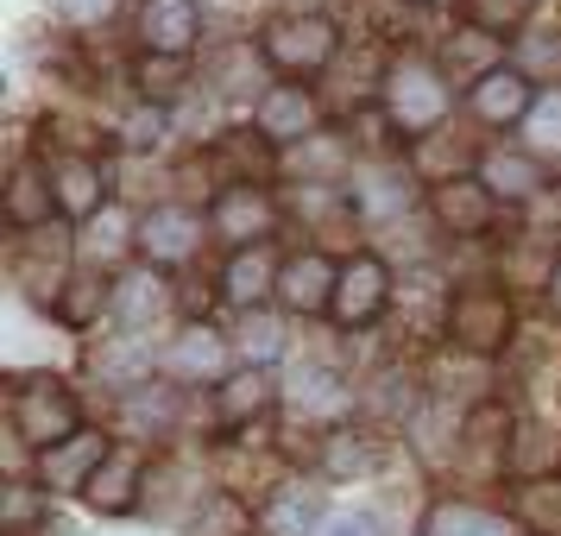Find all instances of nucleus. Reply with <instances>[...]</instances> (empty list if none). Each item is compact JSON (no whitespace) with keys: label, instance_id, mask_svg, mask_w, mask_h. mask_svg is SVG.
I'll return each instance as SVG.
<instances>
[{"label":"nucleus","instance_id":"obj_45","mask_svg":"<svg viewBox=\"0 0 561 536\" xmlns=\"http://www.w3.org/2000/svg\"><path fill=\"white\" fill-rule=\"evenodd\" d=\"M542 304H549V316L561 322V259H556V272H549V290H542Z\"/></svg>","mask_w":561,"mask_h":536},{"label":"nucleus","instance_id":"obj_35","mask_svg":"<svg viewBox=\"0 0 561 536\" xmlns=\"http://www.w3.org/2000/svg\"><path fill=\"white\" fill-rule=\"evenodd\" d=\"M416 536H524L505 511H485L473 499H435Z\"/></svg>","mask_w":561,"mask_h":536},{"label":"nucleus","instance_id":"obj_2","mask_svg":"<svg viewBox=\"0 0 561 536\" xmlns=\"http://www.w3.org/2000/svg\"><path fill=\"white\" fill-rule=\"evenodd\" d=\"M341 45H347L341 13L284 7V13H272V20L259 26V52H265V64H272V77H278V82H316V77H329L334 64H341Z\"/></svg>","mask_w":561,"mask_h":536},{"label":"nucleus","instance_id":"obj_27","mask_svg":"<svg viewBox=\"0 0 561 536\" xmlns=\"http://www.w3.org/2000/svg\"><path fill=\"white\" fill-rule=\"evenodd\" d=\"M448 304H455V284L442 278L435 265H416L404 278V290H398L391 316L404 322L410 341H442V334H448Z\"/></svg>","mask_w":561,"mask_h":536},{"label":"nucleus","instance_id":"obj_38","mask_svg":"<svg viewBox=\"0 0 561 536\" xmlns=\"http://www.w3.org/2000/svg\"><path fill=\"white\" fill-rule=\"evenodd\" d=\"M530 13H536V0H455L460 26L485 32V38H505V45H517L530 32Z\"/></svg>","mask_w":561,"mask_h":536},{"label":"nucleus","instance_id":"obj_11","mask_svg":"<svg viewBox=\"0 0 561 536\" xmlns=\"http://www.w3.org/2000/svg\"><path fill=\"white\" fill-rule=\"evenodd\" d=\"M423 208H430L435 233L455 240V247H467V240H492V233L505 228V215H511V208L492 196V183L485 178L435 183V190H423Z\"/></svg>","mask_w":561,"mask_h":536},{"label":"nucleus","instance_id":"obj_13","mask_svg":"<svg viewBox=\"0 0 561 536\" xmlns=\"http://www.w3.org/2000/svg\"><path fill=\"white\" fill-rule=\"evenodd\" d=\"M341 259L347 253H329V247H290L284 253V272H278V309L290 322H316L334 309V284H341Z\"/></svg>","mask_w":561,"mask_h":536},{"label":"nucleus","instance_id":"obj_34","mask_svg":"<svg viewBox=\"0 0 561 536\" xmlns=\"http://www.w3.org/2000/svg\"><path fill=\"white\" fill-rule=\"evenodd\" d=\"M505 517L524 536H561V474L549 480H511L505 486Z\"/></svg>","mask_w":561,"mask_h":536},{"label":"nucleus","instance_id":"obj_8","mask_svg":"<svg viewBox=\"0 0 561 536\" xmlns=\"http://www.w3.org/2000/svg\"><path fill=\"white\" fill-rule=\"evenodd\" d=\"M203 171L215 190H240V183H259V190H278L284 183V146H272L253 121H233L203 146Z\"/></svg>","mask_w":561,"mask_h":536},{"label":"nucleus","instance_id":"obj_39","mask_svg":"<svg viewBox=\"0 0 561 536\" xmlns=\"http://www.w3.org/2000/svg\"><path fill=\"white\" fill-rule=\"evenodd\" d=\"M51 524V499L38 492V480H26V474H13V480L0 486V531L7 536H32Z\"/></svg>","mask_w":561,"mask_h":536},{"label":"nucleus","instance_id":"obj_1","mask_svg":"<svg viewBox=\"0 0 561 536\" xmlns=\"http://www.w3.org/2000/svg\"><path fill=\"white\" fill-rule=\"evenodd\" d=\"M7 430L26 455H45L57 442L89 430L82 417V391L70 379H57L51 366H32V373H7Z\"/></svg>","mask_w":561,"mask_h":536},{"label":"nucleus","instance_id":"obj_46","mask_svg":"<svg viewBox=\"0 0 561 536\" xmlns=\"http://www.w3.org/2000/svg\"><path fill=\"white\" fill-rule=\"evenodd\" d=\"M410 7H455V0H410Z\"/></svg>","mask_w":561,"mask_h":536},{"label":"nucleus","instance_id":"obj_30","mask_svg":"<svg viewBox=\"0 0 561 536\" xmlns=\"http://www.w3.org/2000/svg\"><path fill=\"white\" fill-rule=\"evenodd\" d=\"M57 329H77L89 334L102 316H114V272H95V265H77L70 278H64V290H57V304L45 309Z\"/></svg>","mask_w":561,"mask_h":536},{"label":"nucleus","instance_id":"obj_3","mask_svg":"<svg viewBox=\"0 0 561 536\" xmlns=\"http://www.w3.org/2000/svg\"><path fill=\"white\" fill-rule=\"evenodd\" d=\"M517 297L499 278H467L455 284V304H448V334L442 347H455L460 360H505L517 347Z\"/></svg>","mask_w":561,"mask_h":536},{"label":"nucleus","instance_id":"obj_40","mask_svg":"<svg viewBox=\"0 0 561 536\" xmlns=\"http://www.w3.org/2000/svg\"><path fill=\"white\" fill-rule=\"evenodd\" d=\"M171 107H146V102H133V114L114 127V139H121V152H158L164 139H171Z\"/></svg>","mask_w":561,"mask_h":536},{"label":"nucleus","instance_id":"obj_43","mask_svg":"<svg viewBox=\"0 0 561 536\" xmlns=\"http://www.w3.org/2000/svg\"><path fill=\"white\" fill-rule=\"evenodd\" d=\"M121 7H127V0H57V20L70 32H102Z\"/></svg>","mask_w":561,"mask_h":536},{"label":"nucleus","instance_id":"obj_18","mask_svg":"<svg viewBox=\"0 0 561 536\" xmlns=\"http://www.w3.org/2000/svg\"><path fill=\"white\" fill-rule=\"evenodd\" d=\"M253 127L272 139V146H304L316 133L329 127V114H322V95L309 89V82H272L265 95L253 102Z\"/></svg>","mask_w":561,"mask_h":536},{"label":"nucleus","instance_id":"obj_33","mask_svg":"<svg viewBox=\"0 0 561 536\" xmlns=\"http://www.w3.org/2000/svg\"><path fill=\"white\" fill-rule=\"evenodd\" d=\"M272 64H265V52H259V38H228V45H215V52L203 57V77L215 95H253V82L265 77ZM259 89H272V82H259Z\"/></svg>","mask_w":561,"mask_h":536},{"label":"nucleus","instance_id":"obj_21","mask_svg":"<svg viewBox=\"0 0 561 536\" xmlns=\"http://www.w3.org/2000/svg\"><path fill=\"white\" fill-rule=\"evenodd\" d=\"M460 102L473 114V127L505 133V127H524V121H530V107L542 102V82H530L517 64H505V70H492L485 82H473Z\"/></svg>","mask_w":561,"mask_h":536},{"label":"nucleus","instance_id":"obj_20","mask_svg":"<svg viewBox=\"0 0 561 536\" xmlns=\"http://www.w3.org/2000/svg\"><path fill=\"white\" fill-rule=\"evenodd\" d=\"M385 430H373V423H329L322 430V442H316V474L334 486H347V480H366V474H379L385 467Z\"/></svg>","mask_w":561,"mask_h":536},{"label":"nucleus","instance_id":"obj_31","mask_svg":"<svg viewBox=\"0 0 561 536\" xmlns=\"http://www.w3.org/2000/svg\"><path fill=\"white\" fill-rule=\"evenodd\" d=\"M480 178L492 183V196L505 208H530V203L549 196V164L536 152H505V146H492L485 164H480Z\"/></svg>","mask_w":561,"mask_h":536},{"label":"nucleus","instance_id":"obj_26","mask_svg":"<svg viewBox=\"0 0 561 536\" xmlns=\"http://www.w3.org/2000/svg\"><path fill=\"white\" fill-rule=\"evenodd\" d=\"M278 272H284V247H247V253L221 259V304H233L240 316L247 309L278 304Z\"/></svg>","mask_w":561,"mask_h":536},{"label":"nucleus","instance_id":"obj_14","mask_svg":"<svg viewBox=\"0 0 561 536\" xmlns=\"http://www.w3.org/2000/svg\"><path fill=\"white\" fill-rule=\"evenodd\" d=\"M0 221L13 233L57 228V183H51V158L45 152H13L7 178H0Z\"/></svg>","mask_w":561,"mask_h":536},{"label":"nucleus","instance_id":"obj_5","mask_svg":"<svg viewBox=\"0 0 561 536\" xmlns=\"http://www.w3.org/2000/svg\"><path fill=\"white\" fill-rule=\"evenodd\" d=\"M215 240L208 233V208L183 203V196H164V203L139 208V265H158V272H190L203 247Z\"/></svg>","mask_w":561,"mask_h":536},{"label":"nucleus","instance_id":"obj_36","mask_svg":"<svg viewBox=\"0 0 561 536\" xmlns=\"http://www.w3.org/2000/svg\"><path fill=\"white\" fill-rule=\"evenodd\" d=\"M284 322H290V316H284L278 304H265V309H247V316H240V322H233V360H240V366H278L284 360Z\"/></svg>","mask_w":561,"mask_h":536},{"label":"nucleus","instance_id":"obj_37","mask_svg":"<svg viewBox=\"0 0 561 536\" xmlns=\"http://www.w3.org/2000/svg\"><path fill=\"white\" fill-rule=\"evenodd\" d=\"M549 474H561V435L556 423L524 417L517 442H511V480H549Z\"/></svg>","mask_w":561,"mask_h":536},{"label":"nucleus","instance_id":"obj_6","mask_svg":"<svg viewBox=\"0 0 561 536\" xmlns=\"http://www.w3.org/2000/svg\"><path fill=\"white\" fill-rule=\"evenodd\" d=\"M398 304V278H391V259L379 247H354V253L341 259V284H334V309L329 322L341 334H366L379 329L385 316Z\"/></svg>","mask_w":561,"mask_h":536},{"label":"nucleus","instance_id":"obj_10","mask_svg":"<svg viewBox=\"0 0 561 536\" xmlns=\"http://www.w3.org/2000/svg\"><path fill=\"white\" fill-rule=\"evenodd\" d=\"M208 410H215V435H221V442H240V435L278 423L284 391H278V379H272V366H233L228 379L208 391Z\"/></svg>","mask_w":561,"mask_h":536},{"label":"nucleus","instance_id":"obj_4","mask_svg":"<svg viewBox=\"0 0 561 536\" xmlns=\"http://www.w3.org/2000/svg\"><path fill=\"white\" fill-rule=\"evenodd\" d=\"M379 107L398 121L404 139H423V133L448 127V114H455V82L435 70L430 52H391L385 57V82H379Z\"/></svg>","mask_w":561,"mask_h":536},{"label":"nucleus","instance_id":"obj_16","mask_svg":"<svg viewBox=\"0 0 561 536\" xmlns=\"http://www.w3.org/2000/svg\"><path fill=\"white\" fill-rule=\"evenodd\" d=\"M485 139H473L467 127H435V133H423V139H410V152H404V164H410V178L423 183V190H435V183H455V178H480V164H485Z\"/></svg>","mask_w":561,"mask_h":536},{"label":"nucleus","instance_id":"obj_15","mask_svg":"<svg viewBox=\"0 0 561 536\" xmlns=\"http://www.w3.org/2000/svg\"><path fill=\"white\" fill-rule=\"evenodd\" d=\"M183 391H190V385H178V379H146L139 391L114 398V435L158 455V448L183 430Z\"/></svg>","mask_w":561,"mask_h":536},{"label":"nucleus","instance_id":"obj_9","mask_svg":"<svg viewBox=\"0 0 561 536\" xmlns=\"http://www.w3.org/2000/svg\"><path fill=\"white\" fill-rule=\"evenodd\" d=\"M7 272H13V290H26V304L51 309L64 278L77 272V228H38V233H13L7 247Z\"/></svg>","mask_w":561,"mask_h":536},{"label":"nucleus","instance_id":"obj_12","mask_svg":"<svg viewBox=\"0 0 561 536\" xmlns=\"http://www.w3.org/2000/svg\"><path fill=\"white\" fill-rule=\"evenodd\" d=\"M152 467H158L152 448L114 435L107 460L95 467V480H89V492H82V505L95 511V517H133V511L146 505V492H152Z\"/></svg>","mask_w":561,"mask_h":536},{"label":"nucleus","instance_id":"obj_7","mask_svg":"<svg viewBox=\"0 0 561 536\" xmlns=\"http://www.w3.org/2000/svg\"><path fill=\"white\" fill-rule=\"evenodd\" d=\"M208 233L221 253H247V247H272L284 233V196L278 190H259V183H240V190H215L208 196Z\"/></svg>","mask_w":561,"mask_h":536},{"label":"nucleus","instance_id":"obj_23","mask_svg":"<svg viewBox=\"0 0 561 536\" xmlns=\"http://www.w3.org/2000/svg\"><path fill=\"white\" fill-rule=\"evenodd\" d=\"M233 366H240V360H233V341L221 329H215V322H190V329L178 334V341H171V347H164V366H158V373H164V379H178V385H221L233 373Z\"/></svg>","mask_w":561,"mask_h":536},{"label":"nucleus","instance_id":"obj_17","mask_svg":"<svg viewBox=\"0 0 561 536\" xmlns=\"http://www.w3.org/2000/svg\"><path fill=\"white\" fill-rule=\"evenodd\" d=\"M107 448H114V435L107 430H89L70 435V442H57V448H45V455H32V480H38V492L45 499H70V492H89V480H95V467L107 460Z\"/></svg>","mask_w":561,"mask_h":536},{"label":"nucleus","instance_id":"obj_22","mask_svg":"<svg viewBox=\"0 0 561 536\" xmlns=\"http://www.w3.org/2000/svg\"><path fill=\"white\" fill-rule=\"evenodd\" d=\"M77 265H95V272H127L139 265V215H133L121 196L95 215V221H82L77 228Z\"/></svg>","mask_w":561,"mask_h":536},{"label":"nucleus","instance_id":"obj_44","mask_svg":"<svg viewBox=\"0 0 561 536\" xmlns=\"http://www.w3.org/2000/svg\"><path fill=\"white\" fill-rule=\"evenodd\" d=\"M316 536H379V517L373 511H329Z\"/></svg>","mask_w":561,"mask_h":536},{"label":"nucleus","instance_id":"obj_28","mask_svg":"<svg viewBox=\"0 0 561 536\" xmlns=\"http://www.w3.org/2000/svg\"><path fill=\"white\" fill-rule=\"evenodd\" d=\"M430 57H435V70L455 82L460 95H467L473 82H485L492 70H505V64H511V57H505V38H485V32L460 26V20H455V32H448V38H442Z\"/></svg>","mask_w":561,"mask_h":536},{"label":"nucleus","instance_id":"obj_41","mask_svg":"<svg viewBox=\"0 0 561 536\" xmlns=\"http://www.w3.org/2000/svg\"><path fill=\"white\" fill-rule=\"evenodd\" d=\"M524 139H530L524 152H536L542 164H549V158L561 164V89H542V102H536L530 121H524Z\"/></svg>","mask_w":561,"mask_h":536},{"label":"nucleus","instance_id":"obj_19","mask_svg":"<svg viewBox=\"0 0 561 536\" xmlns=\"http://www.w3.org/2000/svg\"><path fill=\"white\" fill-rule=\"evenodd\" d=\"M139 52L152 57H196L208 45L203 0H139Z\"/></svg>","mask_w":561,"mask_h":536},{"label":"nucleus","instance_id":"obj_25","mask_svg":"<svg viewBox=\"0 0 561 536\" xmlns=\"http://www.w3.org/2000/svg\"><path fill=\"white\" fill-rule=\"evenodd\" d=\"M416 190H423V183L410 178L404 158H391V164H354L347 203H354L359 221H398V215L416 203Z\"/></svg>","mask_w":561,"mask_h":536},{"label":"nucleus","instance_id":"obj_24","mask_svg":"<svg viewBox=\"0 0 561 536\" xmlns=\"http://www.w3.org/2000/svg\"><path fill=\"white\" fill-rule=\"evenodd\" d=\"M158 316H178V278L158 265H127L114 278V322L127 334H146Z\"/></svg>","mask_w":561,"mask_h":536},{"label":"nucleus","instance_id":"obj_32","mask_svg":"<svg viewBox=\"0 0 561 536\" xmlns=\"http://www.w3.org/2000/svg\"><path fill=\"white\" fill-rule=\"evenodd\" d=\"M322 517H329V511L316 505V492H309L304 480H290V474L259 499V536H316Z\"/></svg>","mask_w":561,"mask_h":536},{"label":"nucleus","instance_id":"obj_29","mask_svg":"<svg viewBox=\"0 0 561 536\" xmlns=\"http://www.w3.org/2000/svg\"><path fill=\"white\" fill-rule=\"evenodd\" d=\"M127 89H133V102L171 107V114H178V107L190 102V89H196V57H152V52H133Z\"/></svg>","mask_w":561,"mask_h":536},{"label":"nucleus","instance_id":"obj_42","mask_svg":"<svg viewBox=\"0 0 561 536\" xmlns=\"http://www.w3.org/2000/svg\"><path fill=\"white\" fill-rule=\"evenodd\" d=\"M517 45H524V52L511 57V64H517L530 82L542 77V70H561V32H524Z\"/></svg>","mask_w":561,"mask_h":536}]
</instances>
